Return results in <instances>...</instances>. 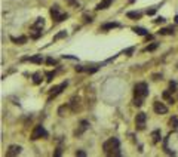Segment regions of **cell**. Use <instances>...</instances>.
Here are the masks:
<instances>
[{"mask_svg":"<svg viewBox=\"0 0 178 157\" xmlns=\"http://www.w3.org/2000/svg\"><path fill=\"white\" fill-rule=\"evenodd\" d=\"M154 12H156L154 9H150V11H147V15H154Z\"/></svg>","mask_w":178,"mask_h":157,"instance_id":"e575fe53","label":"cell"},{"mask_svg":"<svg viewBox=\"0 0 178 157\" xmlns=\"http://www.w3.org/2000/svg\"><path fill=\"white\" fill-rule=\"evenodd\" d=\"M103 150L107 156H120V142L117 138H110L104 142Z\"/></svg>","mask_w":178,"mask_h":157,"instance_id":"6da1fadb","label":"cell"},{"mask_svg":"<svg viewBox=\"0 0 178 157\" xmlns=\"http://www.w3.org/2000/svg\"><path fill=\"white\" fill-rule=\"evenodd\" d=\"M153 110H154L156 114H166L168 113V107L163 102H159V101H156L153 104Z\"/></svg>","mask_w":178,"mask_h":157,"instance_id":"ba28073f","label":"cell"},{"mask_svg":"<svg viewBox=\"0 0 178 157\" xmlns=\"http://www.w3.org/2000/svg\"><path fill=\"white\" fill-rule=\"evenodd\" d=\"M46 64H48V65H55V64H56V59H54V58H48V59H46Z\"/></svg>","mask_w":178,"mask_h":157,"instance_id":"f1b7e54d","label":"cell"},{"mask_svg":"<svg viewBox=\"0 0 178 157\" xmlns=\"http://www.w3.org/2000/svg\"><path fill=\"white\" fill-rule=\"evenodd\" d=\"M117 27H119V24H117V22H107V24L101 25V30H103V31H106V30H111V28H117Z\"/></svg>","mask_w":178,"mask_h":157,"instance_id":"e0dca14e","label":"cell"},{"mask_svg":"<svg viewBox=\"0 0 178 157\" xmlns=\"http://www.w3.org/2000/svg\"><path fill=\"white\" fill-rule=\"evenodd\" d=\"M159 33H160L162 36H171V34H174V28H172V27H168V28H162Z\"/></svg>","mask_w":178,"mask_h":157,"instance_id":"d6986e66","label":"cell"},{"mask_svg":"<svg viewBox=\"0 0 178 157\" xmlns=\"http://www.w3.org/2000/svg\"><path fill=\"white\" fill-rule=\"evenodd\" d=\"M154 22H156V24H162V22H165V18H162V17H160V18H157Z\"/></svg>","mask_w":178,"mask_h":157,"instance_id":"f546056e","label":"cell"},{"mask_svg":"<svg viewBox=\"0 0 178 157\" xmlns=\"http://www.w3.org/2000/svg\"><path fill=\"white\" fill-rule=\"evenodd\" d=\"M70 105H61L59 108H58V114L59 116H65V113H67V108H68Z\"/></svg>","mask_w":178,"mask_h":157,"instance_id":"603a6c76","label":"cell"},{"mask_svg":"<svg viewBox=\"0 0 178 157\" xmlns=\"http://www.w3.org/2000/svg\"><path fill=\"white\" fill-rule=\"evenodd\" d=\"M43 25H45L43 18H37V20H36V22L31 25V39H39V37L42 36Z\"/></svg>","mask_w":178,"mask_h":157,"instance_id":"3957f363","label":"cell"},{"mask_svg":"<svg viewBox=\"0 0 178 157\" xmlns=\"http://www.w3.org/2000/svg\"><path fill=\"white\" fill-rule=\"evenodd\" d=\"M159 141H160V130L156 129V130L151 132V142H153V144H157Z\"/></svg>","mask_w":178,"mask_h":157,"instance_id":"9a60e30c","label":"cell"},{"mask_svg":"<svg viewBox=\"0 0 178 157\" xmlns=\"http://www.w3.org/2000/svg\"><path fill=\"white\" fill-rule=\"evenodd\" d=\"M169 124H171V127H172V129H178V117L172 116V117H171V120H169Z\"/></svg>","mask_w":178,"mask_h":157,"instance_id":"44dd1931","label":"cell"},{"mask_svg":"<svg viewBox=\"0 0 178 157\" xmlns=\"http://www.w3.org/2000/svg\"><path fill=\"white\" fill-rule=\"evenodd\" d=\"M145 39H147V40H153V36H150V34H147V36H145Z\"/></svg>","mask_w":178,"mask_h":157,"instance_id":"d590c367","label":"cell"},{"mask_svg":"<svg viewBox=\"0 0 178 157\" xmlns=\"http://www.w3.org/2000/svg\"><path fill=\"white\" fill-rule=\"evenodd\" d=\"M51 17H52V20H54L55 22H61V21H64V20L68 18V14H61V12H59V6H58V5H54V6L51 8Z\"/></svg>","mask_w":178,"mask_h":157,"instance_id":"277c9868","label":"cell"},{"mask_svg":"<svg viewBox=\"0 0 178 157\" xmlns=\"http://www.w3.org/2000/svg\"><path fill=\"white\" fill-rule=\"evenodd\" d=\"M54 156H56V157H58V156H61V147H58V148H56V151H55V154H54Z\"/></svg>","mask_w":178,"mask_h":157,"instance_id":"d6a6232c","label":"cell"},{"mask_svg":"<svg viewBox=\"0 0 178 157\" xmlns=\"http://www.w3.org/2000/svg\"><path fill=\"white\" fill-rule=\"evenodd\" d=\"M67 3L71 5L73 8H79V2H77V0H67Z\"/></svg>","mask_w":178,"mask_h":157,"instance_id":"4316f807","label":"cell"},{"mask_svg":"<svg viewBox=\"0 0 178 157\" xmlns=\"http://www.w3.org/2000/svg\"><path fill=\"white\" fill-rule=\"evenodd\" d=\"M132 30H134L137 34H140V36H147V34H148V31H147L145 28H141V27H134Z\"/></svg>","mask_w":178,"mask_h":157,"instance_id":"ac0fdd59","label":"cell"},{"mask_svg":"<svg viewBox=\"0 0 178 157\" xmlns=\"http://www.w3.org/2000/svg\"><path fill=\"white\" fill-rule=\"evenodd\" d=\"M22 61H30V62H34V64H42V62H43V58H42V55H36V56L22 58Z\"/></svg>","mask_w":178,"mask_h":157,"instance_id":"7c38bea8","label":"cell"},{"mask_svg":"<svg viewBox=\"0 0 178 157\" xmlns=\"http://www.w3.org/2000/svg\"><path fill=\"white\" fill-rule=\"evenodd\" d=\"M76 156H80V157H85V156H86V153H85V151H76Z\"/></svg>","mask_w":178,"mask_h":157,"instance_id":"4dcf8cb0","label":"cell"},{"mask_svg":"<svg viewBox=\"0 0 178 157\" xmlns=\"http://www.w3.org/2000/svg\"><path fill=\"white\" fill-rule=\"evenodd\" d=\"M110 5H111V0H101V2L97 5V8H95V9H97V11H101V9H107Z\"/></svg>","mask_w":178,"mask_h":157,"instance_id":"4fadbf2b","label":"cell"},{"mask_svg":"<svg viewBox=\"0 0 178 157\" xmlns=\"http://www.w3.org/2000/svg\"><path fill=\"white\" fill-rule=\"evenodd\" d=\"M132 52H134V48H129V49H126V51H125V54H126V55H131Z\"/></svg>","mask_w":178,"mask_h":157,"instance_id":"1f68e13d","label":"cell"},{"mask_svg":"<svg viewBox=\"0 0 178 157\" xmlns=\"http://www.w3.org/2000/svg\"><path fill=\"white\" fill-rule=\"evenodd\" d=\"M21 150H22V148H21L20 145H11V147H9V150L6 151V156H8V157H14V156H18V154L21 153Z\"/></svg>","mask_w":178,"mask_h":157,"instance_id":"30bf717a","label":"cell"},{"mask_svg":"<svg viewBox=\"0 0 178 157\" xmlns=\"http://www.w3.org/2000/svg\"><path fill=\"white\" fill-rule=\"evenodd\" d=\"M154 49H157V43H151V45L147 46L144 51H145V52H151V51H154Z\"/></svg>","mask_w":178,"mask_h":157,"instance_id":"d4e9b609","label":"cell"},{"mask_svg":"<svg viewBox=\"0 0 178 157\" xmlns=\"http://www.w3.org/2000/svg\"><path fill=\"white\" fill-rule=\"evenodd\" d=\"M172 92L171 90H165L163 93H162V98L168 102V104H174V98H172V95H171Z\"/></svg>","mask_w":178,"mask_h":157,"instance_id":"5bb4252c","label":"cell"},{"mask_svg":"<svg viewBox=\"0 0 178 157\" xmlns=\"http://www.w3.org/2000/svg\"><path fill=\"white\" fill-rule=\"evenodd\" d=\"M33 82H34V85H39L42 82V74L40 73H34L33 74Z\"/></svg>","mask_w":178,"mask_h":157,"instance_id":"7402d4cb","label":"cell"},{"mask_svg":"<svg viewBox=\"0 0 178 157\" xmlns=\"http://www.w3.org/2000/svg\"><path fill=\"white\" fill-rule=\"evenodd\" d=\"M45 76H46V80H48V82H51V80L54 79V76H55V71H48Z\"/></svg>","mask_w":178,"mask_h":157,"instance_id":"484cf974","label":"cell"},{"mask_svg":"<svg viewBox=\"0 0 178 157\" xmlns=\"http://www.w3.org/2000/svg\"><path fill=\"white\" fill-rule=\"evenodd\" d=\"M88 127H89V122H86V120H82V122H80V127H79V129L74 132V135H76V136H80V135H82V133H83V132L88 129Z\"/></svg>","mask_w":178,"mask_h":157,"instance_id":"8fae6325","label":"cell"},{"mask_svg":"<svg viewBox=\"0 0 178 157\" xmlns=\"http://www.w3.org/2000/svg\"><path fill=\"white\" fill-rule=\"evenodd\" d=\"M141 15H143L141 12H128V14H126V17H128V18H132V20H140Z\"/></svg>","mask_w":178,"mask_h":157,"instance_id":"ffe728a7","label":"cell"},{"mask_svg":"<svg viewBox=\"0 0 178 157\" xmlns=\"http://www.w3.org/2000/svg\"><path fill=\"white\" fill-rule=\"evenodd\" d=\"M46 136H48V132H46V129H45L42 124H37V126L33 129V132H31V139H33V141L40 139V138H46Z\"/></svg>","mask_w":178,"mask_h":157,"instance_id":"5b68a950","label":"cell"},{"mask_svg":"<svg viewBox=\"0 0 178 157\" xmlns=\"http://www.w3.org/2000/svg\"><path fill=\"white\" fill-rule=\"evenodd\" d=\"M68 86V82H62L61 85H58V86H54L51 90H49V101L52 99V98H55V96H58L65 88Z\"/></svg>","mask_w":178,"mask_h":157,"instance_id":"8992f818","label":"cell"},{"mask_svg":"<svg viewBox=\"0 0 178 157\" xmlns=\"http://www.w3.org/2000/svg\"><path fill=\"white\" fill-rule=\"evenodd\" d=\"M145 120H147V116L145 113H138L137 117H135V126L138 130H144L145 127Z\"/></svg>","mask_w":178,"mask_h":157,"instance_id":"52a82bcc","label":"cell"},{"mask_svg":"<svg viewBox=\"0 0 178 157\" xmlns=\"http://www.w3.org/2000/svg\"><path fill=\"white\" fill-rule=\"evenodd\" d=\"M68 105H70L71 111H74V113H76L77 110H80V98H79V96H73Z\"/></svg>","mask_w":178,"mask_h":157,"instance_id":"9c48e42d","label":"cell"},{"mask_svg":"<svg viewBox=\"0 0 178 157\" xmlns=\"http://www.w3.org/2000/svg\"><path fill=\"white\" fill-rule=\"evenodd\" d=\"M147 95H148V86H147V83L141 82V83H137L134 86V96H135V99H141L143 101Z\"/></svg>","mask_w":178,"mask_h":157,"instance_id":"7a4b0ae2","label":"cell"},{"mask_svg":"<svg viewBox=\"0 0 178 157\" xmlns=\"http://www.w3.org/2000/svg\"><path fill=\"white\" fill-rule=\"evenodd\" d=\"M11 40L14 42V43H17V45H24L25 42H27V37L25 36H20V37H11Z\"/></svg>","mask_w":178,"mask_h":157,"instance_id":"2e32d148","label":"cell"},{"mask_svg":"<svg viewBox=\"0 0 178 157\" xmlns=\"http://www.w3.org/2000/svg\"><path fill=\"white\" fill-rule=\"evenodd\" d=\"M129 2H131V3H134V2H135V0H129Z\"/></svg>","mask_w":178,"mask_h":157,"instance_id":"8d00e7d4","label":"cell"},{"mask_svg":"<svg viewBox=\"0 0 178 157\" xmlns=\"http://www.w3.org/2000/svg\"><path fill=\"white\" fill-rule=\"evenodd\" d=\"M85 22H92V18L88 17V15H85Z\"/></svg>","mask_w":178,"mask_h":157,"instance_id":"836d02e7","label":"cell"},{"mask_svg":"<svg viewBox=\"0 0 178 157\" xmlns=\"http://www.w3.org/2000/svg\"><path fill=\"white\" fill-rule=\"evenodd\" d=\"M64 37H67V33H65V31H61V33H58V34L54 37V42H56V40H59V39H64Z\"/></svg>","mask_w":178,"mask_h":157,"instance_id":"cb8c5ba5","label":"cell"},{"mask_svg":"<svg viewBox=\"0 0 178 157\" xmlns=\"http://www.w3.org/2000/svg\"><path fill=\"white\" fill-rule=\"evenodd\" d=\"M169 90H171V92H175V90H177V83H175V82H171V83H169Z\"/></svg>","mask_w":178,"mask_h":157,"instance_id":"83f0119b","label":"cell"}]
</instances>
